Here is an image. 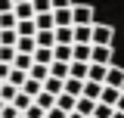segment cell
<instances>
[{
  "mask_svg": "<svg viewBox=\"0 0 124 118\" xmlns=\"http://www.w3.org/2000/svg\"><path fill=\"white\" fill-rule=\"evenodd\" d=\"M93 19H96L93 6H87V3L71 6V28H93Z\"/></svg>",
  "mask_w": 124,
  "mask_h": 118,
  "instance_id": "1",
  "label": "cell"
},
{
  "mask_svg": "<svg viewBox=\"0 0 124 118\" xmlns=\"http://www.w3.org/2000/svg\"><path fill=\"white\" fill-rule=\"evenodd\" d=\"M115 41V28L102 25V22H93V34H90V47H112Z\"/></svg>",
  "mask_w": 124,
  "mask_h": 118,
  "instance_id": "2",
  "label": "cell"
},
{
  "mask_svg": "<svg viewBox=\"0 0 124 118\" xmlns=\"http://www.w3.org/2000/svg\"><path fill=\"white\" fill-rule=\"evenodd\" d=\"M102 87H112V90H124V68L118 62H112L106 68V81H102Z\"/></svg>",
  "mask_w": 124,
  "mask_h": 118,
  "instance_id": "3",
  "label": "cell"
},
{
  "mask_svg": "<svg viewBox=\"0 0 124 118\" xmlns=\"http://www.w3.org/2000/svg\"><path fill=\"white\" fill-rule=\"evenodd\" d=\"M115 56H112V47H93L90 53V65H112Z\"/></svg>",
  "mask_w": 124,
  "mask_h": 118,
  "instance_id": "4",
  "label": "cell"
},
{
  "mask_svg": "<svg viewBox=\"0 0 124 118\" xmlns=\"http://www.w3.org/2000/svg\"><path fill=\"white\" fill-rule=\"evenodd\" d=\"M90 53H93L90 44H75L71 47V62H87L90 65Z\"/></svg>",
  "mask_w": 124,
  "mask_h": 118,
  "instance_id": "5",
  "label": "cell"
},
{
  "mask_svg": "<svg viewBox=\"0 0 124 118\" xmlns=\"http://www.w3.org/2000/svg\"><path fill=\"white\" fill-rule=\"evenodd\" d=\"M87 75H90L87 62H71L68 65V78H75V81H87Z\"/></svg>",
  "mask_w": 124,
  "mask_h": 118,
  "instance_id": "6",
  "label": "cell"
},
{
  "mask_svg": "<svg viewBox=\"0 0 124 118\" xmlns=\"http://www.w3.org/2000/svg\"><path fill=\"white\" fill-rule=\"evenodd\" d=\"M34 106H37V109L46 115L50 109H56V96H50V93H44V90H40V93L34 96Z\"/></svg>",
  "mask_w": 124,
  "mask_h": 118,
  "instance_id": "7",
  "label": "cell"
},
{
  "mask_svg": "<svg viewBox=\"0 0 124 118\" xmlns=\"http://www.w3.org/2000/svg\"><path fill=\"white\" fill-rule=\"evenodd\" d=\"M93 109H96V103H93V100H87V96H78V103H75V112H78V115L93 118Z\"/></svg>",
  "mask_w": 124,
  "mask_h": 118,
  "instance_id": "8",
  "label": "cell"
},
{
  "mask_svg": "<svg viewBox=\"0 0 124 118\" xmlns=\"http://www.w3.org/2000/svg\"><path fill=\"white\" fill-rule=\"evenodd\" d=\"M31 59H34V65H53V50H46V47H37V50L31 53Z\"/></svg>",
  "mask_w": 124,
  "mask_h": 118,
  "instance_id": "9",
  "label": "cell"
},
{
  "mask_svg": "<svg viewBox=\"0 0 124 118\" xmlns=\"http://www.w3.org/2000/svg\"><path fill=\"white\" fill-rule=\"evenodd\" d=\"M75 96H68V93H59V96H56V109H59V112H65V115H71V112H75Z\"/></svg>",
  "mask_w": 124,
  "mask_h": 118,
  "instance_id": "10",
  "label": "cell"
},
{
  "mask_svg": "<svg viewBox=\"0 0 124 118\" xmlns=\"http://www.w3.org/2000/svg\"><path fill=\"white\" fill-rule=\"evenodd\" d=\"M56 28H71V9H53Z\"/></svg>",
  "mask_w": 124,
  "mask_h": 118,
  "instance_id": "11",
  "label": "cell"
},
{
  "mask_svg": "<svg viewBox=\"0 0 124 118\" xmlns=\"http://www.w3.org/2000/svg\"><path fill=\"white\" fill-rule=\"evenodd\" d=\"M53 31H56V28H53ZM53 31H37V34H34V44H37V47H46V50H53V47H56Z\"/></svg>",
  "mask_w": 124,
  "mask_h": 118,
  "instance_id": "12",
  "label": "cell"
},
{
  "mask_svg": "<svg viewBox=\"0 0 124 118\" xmlns=\"http://www.w3.org/2000/svg\"><path fill=\"white\" fill-rule=\"evenodd\" d=\"M34 28H37V31H53V28H56V22H53V13L34 16Z\"/></svg>",
  "mask_w": 124,
  "mask_h": 118,
  "instance_id": "13",
  "label": "cell"
},
{
  "mask_svg": "<svg viewBox=\"0 0 124 118\" xmlns=\"http://www.w3.org/2000/svg\"><path fill=\"white\" fill-rule=\"evenodd\" d=\"M118 96H121V90H112V87H102V93H99V103L102 106H118Z\"/></svg>",
  "mask_w": 124,
  "mask_h": 118,
  "instance_id": "14",
  "label": "cell"
},
{
  "mask_svg": "<svg viewBox=\"0 0 124 118\" xmlns=\"http://www.w3.org/2000/svg\"><path fill=\"white\" fill-rule=\"evenodd\" d=\"M28 78L37 81V84H44L46 78H50V65H31V68H28Z\"/></svg>",
  "mask_w": 124,
  "mask_h": 118,
  "instance_id": "15",
  "label": "cell"
},
{
  "mask_svg": "<svg viewBox=\"0 0 124 118\" xmlns=\"http://www.w3.org/2000/svg\"><path fill=\"white\" fill-rule=\"evenodd\" d=\"M53 37H56V47H71V44H75L71 28H56V31H53Z\"/></svg>",
  "mask_w": 124,
  "mask_h": 118,
  "instance_id": "16",
  "label": "cell"
},
{
  "mask_svg": "<svg viewBox=\"0 0 124 118\" xmlns=\"http://www.w3.org/2000/svg\"><path fill=\"white\" fill-rule=\"evenodd\" d=\"M71 65V62H68ZM68 65L65 62H53L50 65V78H56V81H68Z\"/></svg>",
  "mask_w": 124,
  "mask_h": 118,
  "instance_id": "17",
  "label": "cell"
},
{
  "mask_svg": "<svg viewBox=\"0 0 124 118\" xmlns=\"http://www.w3.org/2000/svg\"><path fill=\"white\" fill-rule=\"evenodd\" d=\"M99 93H102V84L84 81V93H81V96H87V100H93V103H99Z\"/></svg>",
  "mask_w": 124,
  "mask_h": 118,
  "instance_id": "18",
  "label": "cell"
},
{
  "mask_svg": "<svg viewBox=\"0 0 124 118\" xmlns=\"http://www.w3.org/2000/svg\"><path fill=\"white\" fill-rule=\"evenodd\" d=\"M16 34H19V37H34V34H37V28H34V19L19 22V25H16Z\"/></svg>",
  "mask_w": 124,
  "mask_h": 118,
  "instance_id": "19",
  "label": "cell"
},
{
  "mask_svg": "<svg viewBox=\"0 0 124 118\" xmlns=\"http://www.w3.org/2000/svg\"><path fill=\"white\" fill-rule=\"evenodd\" d=\"M34 50H37L34 37H19V41H16V53H25V56H31Z\"/></svg>",
  "mask_w": 124,
  "mask_h": 118,
  "instance_id": "20",
  "label": "cell"
},
{
  "mask_svg": "<svg viewBox=\"0 0 124 118\" xmlns=\"http://www.w3.org/2000/svg\"><path fill=\"white\" fill-rule=\"evenodd\" d=\"M25 81H28V75H25V72H19V68H9V78H6V84H13L16 90H22V87H25Z\"/></svg>",
  "mask_w": 124,
  "mask_h": 118,
  "instance_id": "21",
  "label": "cell"
},
{
  "mask_svg": "<svg viewBox=\"0 0 124 118\" xmlns=\"http://www.w3.org/2000/svg\"><path fill=\"white\" fill-rule=\"evenodd\" d=\"M13 16L16 22H25V19H34V9H31V3H19V6H13Z\"/></svg>",
  "mask_w": 124,
  "mask_h": 118,
  "instance_id": "22",
  "label": "cell"
},
{
  "mask_svg": "<svg viewBox=\"0 0 124 118\" xmlns=\"http://www.w3.org/2000/svg\"><path fill=\"white\" fill-rule=\"evenodd\" d=\"M62 90H65V81H56V78H46L44 81V93H50V96H59Z\"/></svg>",
  "mask_w": 124,
  "mask_h": 118,
  "instance_id": "23",
  "label": "cell"
},
{
  "mask_svg": "<svg viewBox=\"0 0 124 118\" xmlns=\"http://www.w3.org/2000/svg\"><path fill=\"white\" fill-rule=\"evenodd\" d=\"M71 47H53V62H65V65H68V62H71Z\"/></svg>",
  "mask_w": 124,
  "mask_h": 118,
  "instance_id": "24",
  "label": "cell"
},
{
  "mask_svg": "<svg viewBox=\"0 0 124 118\" xmlns=\"http://www.w3.org/2000/svg\"><path fill=\"white\" fill-rule=\"evenodd\" d=\"M62 93H68V96H81V93H84V81H75V78H68V81H65V90H62Z\"/></svg>",
  "mask_w": 124,
  "mask_h": 118,
  "instance_id": "25",
  "label": "cell"
},
{
  "mask_svg": "<svg viewBox=\"0 0 124 118\" xmlns=\"http://www.w3.org/2000/svg\"><path fill=\"white\" fill-rule=\"evenodd\" d=\"M106 68H108V65H90L87 81H93V84H102V81H106Z\"/></svg>",
  "mask_w": 124,
  "mask_h": 118,
  "instance_id": "26",
  "label": "cell"
},
{
  "mask_svg": "<svg viewBox=\"0 0 124 118\" xmlns=\"http://www.w3.org/2000/svg\"><path fill=\"white\" fill-rule=\"evenodd\" d=\"M34 65V59L31 56H25V53H16V62H13V68H19V72H25L28 75V68Z\"/></svg>",
  "mask_w": 124,
  "mask_h": 118,
  "instance_id": "27",
  "label": "cell"
},
{
  "mask_svg": "<svg viewBox=\"0 0 124 118\" xmlns=\"http://www.w3.org/2000/svg\"><path fill=\"white\" fill-rule=\"evenodd\" d=\"M90 34H93V28H71L75 44H90Z\"/></svg>",
  "mask_w": 124,
  "mask_h": 118,
  "instance_id": "28",
  "label": "cell"
},
{
  "mask_svg": "<svg viewBox=\"0 0 124 118\" xmlns=\"http://www.w3.org/2000/svg\"><path fill=\"white\" fill-rule=\"evenodd\" d=\"M31 9H34V16H44V13H53V3L50 0H31Z\"/></svg>",
  "mask_w": 124,
  "mask_h": 118,
  "instance_id": "29",
  "label": "cell"
},
{
  "mask_svg": "<svg viewBox=\"0 0 124 118\" xmlns=\"http://www.w3.org/2000/svg\"><path fill=\"white\" fill-rule=\"evenodd\" d=\"M16 25H19V22H16L13 13H3V16H0V31H16Z\"/></svg>",
  "mask_w": 124,
  "mask_h": 118,
  "instance_id": "30",
  "label": "cell"
},
{
  "mask_svg": "<svg viewBox=\"0 0 124 118\" xmlns=\"http://www.w3.org/2000/svg\"><path fill=\"white\" fill-rule=\"evenodd\" d=\"M0 62L3 65H13L16 62V47H0Z\"/></svg>",
  "mask_w": 124,
  "mask_h": 118,
  "instance_id": "31",
  "label": "cell"
},
{
  "mask_svg": "<svg viewBox=\"0 0 124 118\" xmlns=\"http://www.w3.org/2000/svg\"><path fill=\"white\" fill-rule=\"evenodd\" d=\"M40 90H44V84H37V81H31V78H28V81H25V87H22V93H28L31 100H34Z\"/></svg>",
  "mask_w": 124,
  "mask_h": 118,
  "instance_id": "32",
  "label": "cell"
},
{
  "mask_svg": "<svg viewBox=\"0 0 124 118\" xmlns=\"http://www.w3.org/2000/svg\"><path fill=\"white\" fill-rule=\"evenodd\" d=\"M16 41H19L16 31H0V47H16Z\"/></svg>",
  "mask_w": 124,
  "mask_h": 118,
  "instance_id": "33",
  "label": "cell"
},
{
  "mask_svg": "<svg viewBox=\"0 0 124 118\" xmlns=\"http://www.w3.org/2000/svg\"><path fill=\"white\" fill-rule=\"evenodd\" d=\"M112 115H115V109H112V106L96 103V109H93V118H112Z\"/></svg>",
  "mask_w": 124,
  "mask_h": 118,
  "instance_id": "34",
  "label": "cell"
},
{
  "mask_svg": "<svg viewBox=\"0 0 124 118\" xmlns=\"http://www.w3.org/2000/svg\"><path fill=\"white\" fill-rule=\"evenodd\" d=\"M53 3V9H71L75 6V0H50Z\"/></svg>",
  "mask_w": 124,
  "mask_h": 118,
  "instance_id": "35",
  "label": "cell"
},
{
  "mask_svg": "<svg viewBox=\"0 0 124 118\" xmlns=\"http://www.w3.org/2000/svg\"><path fill=\"white\" fill-rule=\"evenodd\" d=\"M3 13H13V0H0V16Z\"/></svg>",
  "mask_w": 124,
  "mask_h": 118,
  "instance_id": "36",
  "label": "cell"
},
{
  "mask_svg": "<svg viewBox=\"0 0 124 118\" xmlns=\"http://www.w3.org/2000/svg\"><path fill=\"white\" fill-rule=\"evenodd\" d=\"M9 68H13V65H3V62H0V84L9 78Z\"/></svg>",
  "mask_w": 124,
  "mask_h": 118,
  "instance_id": "37",
  "label": "cell"
},
{
  "mask_svg": "<svg viewBox=\"0 0 124 118\" xmlns=\"http://www.w3.org/2000/svg\"><path fill=\"white\" fill-rule=\"evenodd\" d=\"M46 118H68V115H65V112H59V109H50V112H46Z\"/></svg>",
  "mask_w": 124,
  "mask_h": 118,
  "instance_id": "38",
  "label": "cell"
},
{
  "mask_svg": "<svg viewBox=\"0 0 124 118\" xmlns=\"http://www.w3.org/2000/svg\"><path fill=\"white\" fill-rule=\"evenodd\" d=\"M115 112H121V115H124V90H121V96H118V106H115Z\"/></svg>",
  "mask_w": 124,
  "mask_h": 118,
  "instance_id": "39",
  "label": "cell"
},
{
  "mask_svg": "<svg viewBox=\"0 0 124 118\" xmlns=\"http://www.w3.org/2000/svg\"><path fill=\"white\" fill-rule=\"evenodd\" d=\"M19 3H31V0H13V6H19Z\"/></svg>",
  "mask_w": 124,
  "mask_h": 118,
  "instance_id": "40",
  "label": "cell"
},
{
  "mask_svg": "<svg viewBox=\"0 0 124 118\" xmlns=\"http://www.w3.org/2000/svg\"><path fill=\"white\" fill-rule=\"evenodd\" d=\"M68 118H84V115H78V112H71V115H68Z\"/></svg>",
  "mask_w": 124,
  "mask_h": 118,
  "instance_id": "41",
  "label": "cell"
},
{
  "mask_svg": "<svg viewBox=\"0 0 124 118\" xmlns=\"http://www.w3.org/2000/svg\"><path fill=\"white\" fill-rule=\"evenodd\" d=\"M112 118H124V115H121V112H115V115H112Z\"/></svg>",
  "mask_w": 124,
  "mask_h": 118,
  "instance_id": "42",
  "label": "cell"
},
{
  "mask_svg": "<svg viewBox=\"0 0 124 118\" xmlns=\"http://www.w3.org/2000/svg\"><path fill=\"white\" fill-rule=\"evenodd\" d=\"M3 106H6V103H0V112H3Z\"/></svg>",
  "mask_w": 124,
  "mask_h": 118,
  "instance_id": "43",
  "label": "cell"
},
{
  "mask_svg": "<svg viewBox=\"0 0 124 118\" xmlns=\"http://www.w3.org/2000/svg\"><path fill=\"white\" fill-rule=\"evenodd\" d=\"M19 118H25V115H19Z\"/></svg>",
  "mask_w": 124,
  "mask_h": 118,
  "instance_id": "44",
  "label": "cell"
},
{
  "mask_svg": "<svg viewBox=\"0 0 124 118\" xmlns=\"http://www.w3.org/2000/svg\"><path fill=\"white\" fill-rule=\"evenodd\" d=\"M0 87H3V84H0Z\"/></svg>",
  "mask_w": 124,
  "mask_h": 118,
  "instance_id": "45",
  "label": "cell"
},
{
  "mask_svg": "<svg viewBox=\"0 0 124 118\" xmlns=\"http://www.w3.org/2000/svg\"><path fill=\"white\" fill-rule=\"evenodd\" d=\"M44 118H46V115H44Z\"/></svg>",
  "mask_w": 124,
  "mask_h": 118,
  "instance_id": "46",
  "label": "cell"
}]
</instances>
